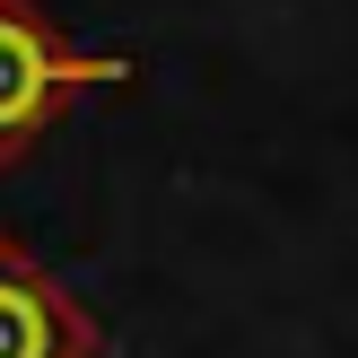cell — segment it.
<instances>
[{"instance_id":"6da1fadb","label":"cell","mask_w":358,"mask_h":358,"mask_svg":"<svg viewBox=\"0 0 358 358\" xmlns=\"http://www.w3.org/2000/svg\"><path fill=\"white\" fill-rule=\"evenodd\" d=\"M87 87H131V62L70 44L44 0H0V166H17Z\"/></svg>"},{"instance_id":"7a4b0ae2","label":"cell","mask_w":358,"mask_h":358,"mask_svg":"<svg viewBox=\"0 0 358 358\" xmlns=\"http://www.w3.org/2000/svg\"><path fill=\"white\" fill-rule=\"evenodd\" d=\"M0 358H105V324L0 227Z\"/></svg>"}]
</instances>
